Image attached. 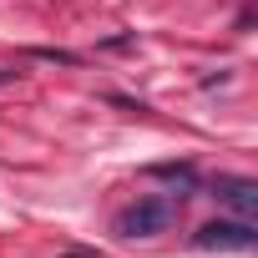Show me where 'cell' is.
I'll return each mask as SVG.
<instances>
[{"mask_svg":"<svg viewBox=\"0 0 258 258\" xmlns=\"http://www.w3.org/2000/svg\"><path fill=\"white\" fill-rule=\"evenodd\" d=\"M152 177H172V182H187V187H192V182H198V177H192V167H187V162H162V167H152Z\"/></svg>","mask_w":258,"mask_h":258,"instance_id":"277c9868","label":"cell"},{"mask_svg":"<svg viewBox=\"0 0 258 258\" xmlns=\"http://www.w3.org/2000/svg\"><path fill=\"white\" fill-rule=\"evenodd\" d=\"M213 198H218L223 208L253 218V208H258V182H253V177H218V182H213Z\"/></svg>","mask_w":258,"mask_h":258,"instance_id":"3957f363","label":"cell"},{"mask_svg":"<svg viewBox=\"0 0 258 258\" xmlns=\"http://www.w3.org/2000/svg\"><path fill=\"white\" fill-rule=\"evenodd\" d=\"M198 248H233V253H248L258 248V228L248 218H213L198 228Z\"/></svg>","mask_w":258,"mask_h":258,"instance_id":"7a4b0ae2","label":"cell"},{"mask_svg":"<svg viewBox=\"0 0 258 258\" xmlns=\"http://www.w3.org/2000/svg\"><path fill=\"white\" fill-rule=\"evenodd\" d=\"M11 76H21V71H0V86H6V81H11Z\"/></svg>","mask_w":258,"mask_h":258,"instance_id":"52a82bcc","label":"cell"},{"mask_svg":"<svg viewBox=\"0 0 258 258\" xmlns=\"http://www.w3.org/2000/svg\"><path fill=\"white\" fill-rule=\"evenodd\" d=\"M66 258H101V253H81V248H71V253H66Z\"/></svg>","mask_w":258,"mask_h":258,"instance_id":"8992f818","label":"cell"},{"mask_svg":"<svg viewBox=\"0 0 258 258\" xmlns=\"http://www.w3.org/2000/svg\"><path fill=\"white\" fill-rule=\"evenodd\" d=\"M177 223V198H137L132 208L116 213V233L121 238H157Z\"/></svg>","mask_w":258,"mask_h":258,"instance_id":"6da1fadb","label":"cell"},{"mask_svg":"<svg viewBox=\"0 0 258 258\" xmlns=\"http://www.w3.org/2000/svg\"><path fill=\"white\" fill-rule=\"evenodd\" d=\"M36 61H61V66H76V56L71 51H51V46H41V51H31Z\"/></svg>","mask_w":258,"mask_h":258,"instance_id":"5b68a950","label":"cell"}]
</instances>
